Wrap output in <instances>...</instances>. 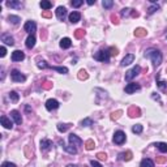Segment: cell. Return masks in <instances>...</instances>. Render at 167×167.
<instances>
[{"label":"cell","mask_w":167,"mask_h":167,"mask_svg":"<svg viewBox=\"0 0 167 167\" xmlns=\"http://www.w3.org/2000/svg\"><path fill=\"white\" fill-rule=\"evenodd\" d=\"M5 55H7V48L3 46L1 48H0V56H1V58H4Z\"/></svg>","instance_id":"f907efd6"},{"label":"cell","mask_w":167,"mask_h":167,"mask_svg":"<svg viewBox=\"0 0 167 167\" xmlns=\"http://www.w3.org/2000/svg\"><path fill=\"white\" fill-rule=\"evenodd\" d=\"M140 167H154V162H153L152 159H149V158H145V159L141 161Z\"/></svg>","instance_id":"484cf974"},{"label":"cell","mask_w":167,"mask_h":167,"mask_svg":"<svg viewBox=\"0 0 167 167\" xmlns=\"http://www.w3.org/2000/svg\"><path fill=\"white\" fill-rule=\"evenodd\" d=\"M37 65H38V68H40V69L50 68V69H54V71L59 72V73H63V74L68 73V68H67V67H55V65H50V64H47V62H44V60H42V62L38 60Z\"/></svg>","instance_id":"7a4b0ae2"},{"label":"cell","mask_w":167,"mask_h":167,"mask_svg":"<svg viewBox=\"0 0 167 167\" xmlns=\"http://www.w3.org/2000/svg\"><path fill=\"white\" fill-rule=\"evenodd\" d=\"M52 146V141L51 140H47V139H43L40 141V150H43V152H47L50 150Z\"/></svg>","instance_id":"5bb4252c"},{"label":"cell","mask_w":167,"mask_h":167,"mask_svg":"<svg viewBox=\"0 0 167 167\" xmlns=\"http://www.w3.org/2000/svg\"><path fill=\"white\" fill-rule=\"evenodd\" d=\"M155 80H157V85H158L159 87H161L162 90H164V89L167 87V82H164V81H159V74H157Z\"/></svg>","instance_id":"836d02e7"},{"label":"cell","mask_w":167,"mask_h":167,"mask_svg":"<svg viewBox=\"0 0 167 167\" xmlns=\"http://www.w3.org/2000/svg\"><path fill=\"white\" fill-rule=\"evenodd\" d=\"M24 59H25V54L22 52V51L16 50V51L12 52V60L13 62H21V60H24Z\"/></svg>","instance_id":"4fadbf2b"},{"label":"cell","mask_w":167,"mask_h":167,"mask_svg":"<svg viewBox=\"0 0 167 167\" xmlns=\"http://www.w3.org/2000/svg\"><path fill=\"white\" fill-rule=\"evenodd\" d=\"M140 72H141V67H140V65H135L132 69H129V71L125 73V81L133 80L137 74H140Z\"/></svg>","instance_id":"277c9868"},{"label":"cell","mask_w":167,"mask_h":167,"mask_svg":"<svg viewBox=\"0 0 167 167\" xmlns=\"http://www.w3.org/2000/svg\"><path fill=\"white\" fill-rule=\"evenodd\" d=\"M24 29L25 31H28V33H30V34H33L35 30H37V24H35L33 20H29V21L25 22L24 25Z\"/></svg>","instance_id":"ba28073f"},{"label":"cell","mask_w":167,"mask_h":167,"mask_svg":"<svg viewBox=\"0 0 167 167\" xmlns=\"http://www.w3.org/2000/svg\"><path fill=\"white\" fill-rule=\"evenodd\" d=\"M133 157L132 152H125V153H120V154L118 155V161H131Z\"/></svg>","instance_id":"d6986e66"},{"label":"cell","mask_w":167,"mask_h":167,"mask_svg":"<svg viewBox=\"0 0 167 167\" xmlns=\"http://www.w3.org/2000/svg\"><path fill=\"white\" fill-rule=\"evenodd\" d=\"M11 116L13 118V120L16 121V124H19V125H21L22 124V118H21V114H20L17 110H13V111H11Z\"/></svg>","instance_id":"2e32d148"},{"label":"cell","mask_w":167,"mask_h":167,"mask_svg":"<svg viewBox=\"0 0 167 167\" xmlns=\"http://www.w3.org/2000/svg\"><path fill=\"white\" fill-rule=\"evenodd\" d=\"M1 42H4V43L8 44V46H13V44H15V39H13V37L11 34L1 35Z\"/></svg>","instance_id":"e0dca14e"},{"label":"cell","mask_w":167,"mask_h":167,"mask_svg":"<svg viewBox=\"0 0 167 167\" xmlns=\"http://www.w3.org/2000/svg\"><path fill=\"white\" fill-rule=\"evenodd\" d=\"M133 60H135V55L133 54H128V55L124 56V59L121 60L120 65L121 67H125V65H129L131 63H133Z\"/></svg>","instance_id":"9a60e30c"},{"label":"cell","mask_w":167,"mask_h":167,"mask_svg":"<svg viewBox=\"0 0 167 167\" xmlns=\"http://www.w3.org/2000/svg\"><path fill=\"white\" fill-rule=\"evenodd\" d=\"M129 13H132V9H131V8H124V9H121L120 15L123 16V17H128Z\"/></svg>","instance_id":"f35d334b"},{"label":"cell","mask_w":167,"mask_h":167,"mask_svg":"<svg viewBox=\"0 0 167 167\" xmlns=\"http://www.w3.org/2000/svg\"><path fill=\"white\" fill-rule=\"evenodd\" d=\"M85 148H86V150H93L95 148V142H94L93 140H87L86 142H85Z\"/></svg>","instance_id":"4dcf8cb0"},{"label":"cell","mask_w":167,"mask_h":167,"mask_svg":"<svg viewBox=\"0 0 167 167\" xmlns=\"http://www.w3.org/2000/svg\"><path fill=\"white\" fill-rule=\"evenodd\" d=\"M60 145H62L63 149H64L67 153H69V154H77V149L74 148L73 145H64V142H62V141H60Z\"/></svg>","instance_id":"7402d4cb"},{"label":"cell","mask_w":167,"mask_h":167,"mask_svg":"<svg viewBox=\"0 0 167 167\" xmlns=\"http://www.w3.org/2000/svg\"><path fill=\"white\" fill-rule=\"evenodd\" d=\"M11 77H12V80L15 81V82H24V81L26 80V77H25L19 69H13V71L11 72Z\"/></svg>","instance_id":"8992f818"},{"label":"cell","mask_w":167,"mask_h":167,"mask_svg":"<svg viewBox=\"0 0 167 167\" xmlns=\"http://www.w3.org/2000/svg\"><path fill=\"white\" fill-rule=\"evenodd\" d=\"M111 21H112V24L118 25V24H119V19H118V16H115V15H111Z\"/></svg>","instance_id":"7dc6e473"},{"label":"cell","mask_w":167,"mask_h":167,"mask_svg":"<svg viewBox=\"0 0 167 167\" xmlns=\"http://www.w3.org/2000/svg\"><path fill=\"white\" fill-rule=\"evenodd\" d=\"M67 167H77V166H76V164H68Z\"/></svg>","instance_id":"11a10c76"},{"label":"cell","mask_w":167,"mask_h":167,"mask_svg":"<svg viewBox=\"0 0 167 167\" xmlns=\"http://www.w3.org/2000/svg\"><path fill=\"white\" fill-rule=\"evenodd\" d=\"M5 4L8 7H11V8H21V7H22L21 1H7Z\"/></svg>","instance_id":"83f0119b"},{"label":"cell","mask_w":167,"mask_h":167,"mask_svg":"<svg viewBox=\"0 0 167 167\" xmlns=\"http://www.w3.org/2000/svg\"><path fill=\"white\" fill-rule=\"evenodd\" d=\"M84 35H85V30H84V29H77V30H74V37L77 38V39L84 38Z\"/></svg>","instance_id":"d6a6232c"},{"label":"cell","mask_w":167,"mask_h":167,"mask_svg":"<svg viewBox=\"0 0 167 167\" xmlns=\"http://www.w3.org/2000/svg\"><path fill=\"white\" fill-rule=\"evenodd\" d=\"M1 167H17L15 163H11V162H4L3 164H1Z\"/></svg>","instance_id":"681fc988"},{"label":"cell","mask_w":167,"mask_h":167,"mask_svg":"<svg viewBox=\"0 0 167 167\" xmlns=\"http://www.w3.org/2000/svg\"><path fill=\"white\" fill-rule=\"evenodd\" d=\"M42 17H44V19H51V17H52V12H51V11H43V12H42Z\"/></svg>","instance_id":"7bdbcfd3"},{"label":"cell","mask_w":167,"mask_h":167,"mask_svg":"<svg viewBox=\"0 0 167 167\" xmlns=\"http://www.w3.org/2000/svg\"><path fill=\"white\" fill-rule=\"evenodd\" d=\"M86 3L89 4V5H93V4H95V1H93V0H87Z\"/></svg>","instance_id":"db71d44e"},{"label":"cell","mask_w":167,"mask_h":167,"mask_svg":"<svg viewBox=\"0 0 167 167\" xmlns=\"http://www.w3.org/2000/svg\"><path fill=\"white\" fill-rule=\"evenodd\" d=\"M0 121H1V125H3L5 129H12L13 128V123L11 121V119H8L5 115H3L1 118H0Z\"/></svg>","instance_id":"7c38bea8"},{"label":"cell","mask_w":167,"mask_h":167,"mask_svg":"<svg viewBox=\"0 0 167 167\" xmlns=\"http://www.w3.org/2000/svg\"><path fill=\"white\" fill-rule=\"evenodd\" d=\"M94 59L99 60V62H103V63H107L110 60V52H108V50H99L98 52L94 54Z\"/></svg>","instance_id":"3957f363"},{"label":"cell","mask_w":167,"mask_h":167,"mask_svg":"<svg viewBox=\"0 0 167 167\" xmlns=\"http://www.w3.org/2000/svg\"><path fill=\"white\" fill-rule=\"evenodd\" d=\"M46 108L48 110V111H54V110H56V108H59V102L56 101V99H48L46 102Z\"/></svg>","instance_id":"9c48e42d"},{"label":"cell","mask_w":167,"mask_h":167,"mask_svg":"<svg viewBox=\"0 0 167 167\" xmlns=\"http://www.w3.org/2000/svg\"><path fill=\"white\" fill-rule=\"evenodd\" d=\"M128 115H129L131 118H137V116H140V115H141V111H140L139 107L132 106V107H129V110H128Z\"/></svg>","instance_id":"ac0fdd59"},{"label":"cell","mask_w":167,"mask_h":167,"mask_svg":"<svg viewBox=\"0 0 167 167\" xmlns=\"http://www.w3.org/2000/svg\"><path fill=\"white\" fill-rule=\"evenodd\" d=\"M39 5H40V8L44 11H50L52 8V3H51V1H47V0H42L39 3Z\"/></svg>","instance_id":"cb8c5ba5"},{"label":"cell","mask_w":167,"mask_h":167,"mask_svg":"<svg viewBox=\"0 0 167 167\" xmlns=\"http://www.w3.org/2000/svg\"><path fill=\"white\" fill-rule=\"evenodd\" d=\"M69 22H72V24H76V22H78L81 20V13L80 12H72L71 15H69Z\"/></svg>","instance_id":"44dd1931"},{"label":"cell","mask_w":167,"mask_h":167,"mask_svg":"<svg viewBox=\"0 0 167 167\" xmlns=\"http://www.w3.org/2000/svg\"><path fill=\"white\" fill-rule=\"evenodd\" d=\"M8 21L12 22L13 25H19L20 21H21V19H20L19 16H13V15H9L8 16Z\"/></svg>","instance_id":"4316f807"},{"label":"cell","mask_w":167,"mask_h":167,"mask_svg":"<svg viewBox=\"0 0 167 167\" xmlns=\"http://www.w3.org/2000/svg\"><path fill=\"white\" fill-rule=\"evenodd\" d=\"M56 17H58V20L63 21L67 17V8L65 7H58L56 8Z\"/></svg>","instance_id":"8fae6325"},{"label":"cell","mask_w":167,"mask_h":167,"mask_svg":"<svg viewBox=\"0 0 167 167\" xmlns=\"http://www.w3.org/2000/svg\"><path fill=\"white\" fill-rule=\"evenodd\" d=\"M140 89H141L140 84H137V82H129L127 86H125V93H127V94H132V93H136V91H139Z\"/></svg>","instance_id":"52a82bcc"},{"label":"cell","mask_w":167,"mask_h":167,"mask_svg":"<svg viewBox=\"0 0 167 167\" xmlns=\"http://www.w3.org/2000/svg\"><path fill=\"white\" fill-rule=\"evenodd\" d=\"M9 99L12 101L13 103H16V102H19V99H20V95L16 91H11L9 93Z\"/></svg>","instance_id":"1f68e13d"},{"label":"cell","mask_w":167,"mask_h":167,"mask_svg":"<svg viewBox=\"0 0 167 167\" xmlns=\"http://www.w3.org/2000/svg\"><path fill=\"white\" fill-rule=\"evenodd\" d=\"M81 124H82L84 127H90V125H93V120L90 118H86V119H84Z\"/></svg>","instance_id":"74e56055"},{"label":"cell","mask_w":167,"mask_h":167,"mask_svg":"<svg viewBox=\"0 0 167 167\" xmlns=\"http://www.w3.org/2000/svg\"><path fill=\"white\" fill-rule=\"evenodd\" d=\"M68 128H69V124H63V123L58 124V131H59V132H62V133L67 132V131H68Z\"/></svg>","instance_id":"f546056e"},{"label":"cell","mask_w":167,"mask_h":167,"mask_svg":"<svg viewBox=\"0 0 167 167\" xmlns=\"http://www.w3.org/2000/svg\"><path fill=\"white\" fill-rule=\"evenodd\" d=\"M146 34H148V31H146V29H144V28H137L136 30H135V35L139 37V38L145 37Z\"/></svg>","instance_id":"d4e9b609"},{"label":"cell","mask_w":167,"mask_h":167,"mask_svg":"<svg viewBox=\"0 0 167 167\" xmlns=\"http://www.w3.org/2000/svg\"><path fill=\"white\" fill-rule=\"evenodd\" d=\"M97 158H98L99 161H106V159H107V155H106L105 153H98V154H97Z\"/></svg>","instance_id":"ee69618b"},{"label":"cell","mask_w":167,"mask_h":167,"mask_svg":"<svg viewBox=\"0 0 167 167\" xmlns=\"http://www.w3.org/2000/svg\"><path fill=\"white\" fill-rule=\"evenodd\" d=\"M121 114H123V111H121V110H118V111L111 112V119H112V120H118V119L121 116Z\"/></svg>","instance_id":"8d00e7d4"},{"label":"cell","mask_w":167,"mask_h":167,"mask_svg":"<svg viewBox=\"0 0 167 167\" xmlns=\"http://www.w3.org/2000/svg\"><path fill=\"white\" fill-rule=\"evenodd\" d=\"M125 133L123 132V131H116V132L114 133V144H116V145H121V144L125 142Z\"/></svg>","instance_id":"5b68a950"},{"label":"cell","mask_w":167,"mask_h":167,"mask_svg":"<svg viewBox=\"0 0 167 167\" xmlns=\"http://www.w3.org/2000/svg\"><path fill=\"white\" fill-rule=\"evenodd\" d=\"M157 163H159V164L166 163V158L164 157H157Z\"/></svg>","instance_id":"c3c4849f"},{"label":"cell","mask_w":167,"mask_h":167,"mask_svg":"<svg viewBox=\"0 0 167 167\" xmlns=\"http://www.w3.org/2000/svg\"><path fill=\"white\" fill-rule=\"evenodd\" d=\"M102 4L105 8H111V7L114 5V1H112V0H103Z\"/></svg>","instance_id":"60d3db41"},{"label":"cell","mask_w":167,"mask_h":167,"mask_svg":"<svg viewBox=\"0 0 167 167\" xmlns=\"http://www.w3.org/2000/svg\"><path fill=\"white\" fill-rule=\"evenodd\" d=\"M152 98H153V99H157V101H161V97L158 95L157 93H153V94H152Z\"/></svg>","instance_id":"f5cc1de1"},{"label":"cell","mask_w":167,"mask_h":167,"mask_svg":"<svg viewBox=\"0 0 167 167\" xmlns=\"http://www.w3.org/2000/svg\"><path fill=\"white\" fill-rule=\"evenodd\" d=\"M145 58L152 60L154 67H158L162 63V54L157 48H148L145 51Z\"/></svg>","instance_id":"6da1fadb"},{"label":"cell","mask_w":167,"mask_h":167,"mask_svg":"<svg viewBox=\"0 0 167 167\" xmlns=\"http://www.w3.org/2000/svg\"><path fill=\"white\" fill-rule=\"evenodd\" d=\"M72 46V40H71V38H63L62 40H60V47H62L63 50H65V48H69V47Z\"/></svg>","instance_id":"603a6c76"},{"label":"cell","mask_w":167,"mask_h":167,"mask_svg":"<svg viewBox=\"0 0 167 167\" xmlns=\"http://www.w3.org/2000/svg\"><path fill=\"white\" fill-rule=\"evenodd\" d=\"M108 52H110V55H118V48H115V47H110V50H108Z\"/></svg>","instance_id":"bcb514c9"},{"label":"cell","mask_w":167,"mask_h":167,"mask_svg":"<svg viewBox=\"0 0 167 167\" xmlns=\"http://www.w3.org/2000/svg\"><path fill=\"white\" fill-rule=\"evenodd\" d=\"M158 9H159V5H153V7H150V8H149V15L154 13L155 11H158Z\"/></svg>","instance_id":"f6af8a7d"},{"label":"cell","mask_w":167,"mask_h":167,"mask_svg":"<svg viewBox=\"0 0 167 167\" xmlns=\"http://www.w3.org/2000/svg\"><path fill=\"white\" fill-rule=\"evenodd\" d=\"M71 4H72V7H74V8H78V7H81L84 4V1L82 0H73Z\"/></svg>","instance_id":"b9f144b4"},{"label":"cell","mask_w":167,"mask_h":167,"mask_svg":"<svg viewBox=\"0 0 167 167\" xmlns=\"http://www.w3.org/2000/svg\"><path fill=\"white\" fill-rule=\"evenodd\" d=\"M69 144L73 145V146H81L82 145V140H81L78 136L71 133V135H69Z\"/></svg>","instance_id":"30bf717a"},{"label":"cell","mask_w":167,"mask_h":167,"mask_svg":"<svg viewBox=\"0 0 167 167\" xmlns=\"http://www.w3.org/2000/svg\"><path fill=\"white\" fill-rule=\"evenodd\" d=\"M142 125H141V124H136V125H133L132 127V132L133 133H137V135H140V133L142 132Z\"/></svg>","instance_id":"e575fe53"},{"label":"cell","mask_w":167,"mask_h":167,"mask_svg":"<svg viewBox=\"0 0 167 167\" xmlns=\"http://www.w3.org/2000/svg\"><path fill=\"white\" fill-rule=\"evenodd\" d=\"M155 146H158L159 152H162V153H167V144H166V142H158Z\"/></svg>","instance_id":"d590c367"},{"label":"cell","mask_w":167,"mask_h":167,"mask_svg":"<svg viewBox=\"0 0 167 167\" xmlns=\"http://www.w3.org/2000/svg\"><path fill=\"white\" fill-rule=\"evenodd\" d=\"M90 164H91V167H102V164L98 163V162L94 161V159H93V161H90Z\"/></svg>","instance_id":"816d5d0a"},{"label":"cell","mask_w":167,"mask_h":167,"mask_svg":"<svg viewBox=\"0 0 167 167\" xmlns=\"http://www.w3.org/2000/svg\"><path fill=\"white\" fill-rule=\"evenodd\" d=\"M25 44H26V47H28L29 50H31L33 47L35 46V37H34V34H29V37L26 38Z\"/></svg>","instance_id":"ffe728a7"},{"label":"cell","mask_w":167,"mask_h":167,"mask_svg":"<svg viewBox=\"0 0 167 167\" xmlns=\"http://www.w3.org/2000/svg\"><path fill=\"white\" fill-rule=\"evenodd\" d=\"M78 78H80V80H87V78H89V74H87V72L85 71V69H80V71H78Z\"/></svg>","instance_id":"f1b7e54d"},{"label":"cell","mask_w":167,"mask_h":167,"mask_svg":"<svg viewBox=\"0 0 167 167\" xmlns=\"http://www.w3.org/2000/svg\"><path fill=\"white\" fill-rule=\"evenodd\" d=\"M42 87H43L44 90H50L52 87V82H51V81H44V82L42 84Z\"/></svg>","instance_id":"ab89813d"}]
</instances>
